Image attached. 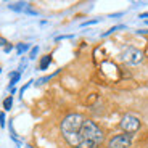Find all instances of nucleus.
<instances>
[{"mask_svg":"<svg viewBox=\"0 0 148 148\" xmlns=\"http://www.w3.org/2000/svg\"><path fill=\"white\" fill-rule=\"evenodd\" d=\"M84 121H85V118L82 114L73 113V114H68L66 118L63 119V122H61V134H63L64 140L74 148H77L79 130H81Z\"/></svg>","mask_w":148,"mask_h":148,"instance_id":"obj_2","label":"nucleus"},{"mask_svg":"<svg viewBox=\"0 0 148 148\" xmlns=\"http://www.w3.org/2000/svg\"><path fill=\"white\" fill-rule=\"evenodd\" d=\"M0 127H5V113H0Z\"/></svg>","mask_w":148,"mask_h":148,"instance_id":"obj_13","label":"nucleus"},{"mask_svg":"<svg viewBox=\"0 0 148 148\" xmlns=\"http://www.w3.org/2000/svg\"><path fill=\"white\" fill-rule=\"evenodd\" d=\"M52 63V56L50 55H45L44 58L40 60V64H39V69H47L48 64Z\"/></svg>","mask_w":148,"mask_h":148,"instance_id":"obj_7","label":"nucleus"},{"mask_svg":"<svg viewBox=\"0 0 148 148\" xmlns=\"http://www.w3.org/2000/svg\"><path fill=\"white\" fill-rule=\"evenodd\" d=\"M0 73H2V68H0Z\"/></svg>","mask_w":148,"mask_h":148,"instance_id":"obj_20","label":"nucleus"},{"mask_svg":"<svg viewBox=\"0 0 148 148\" xmlns=\"http://www.w3.org/2000/svg\"><path fill=\"white\" fill-rule=\"evenodd\" d=\"M130 143H132L130 134H119L108 142V148H129Z\"/></svg>","mask_w":148,"mask_h":148,"instance_id":"obj_5","label":"nucleus"},{"mask_svg":"<svg viewBox=\"0 0 148 148\" xmlns=\"http://www.w3.org/2000/svg\"><path fill=\"white\" fill-rule=\"evenodd\" d=\"M122 27H124V26H114V27H111L110 31H106V32H103V34H101V37H106V36H110V34H113L114 31H118V29H122Z\"/></svg>","mask_w":148,"mask_h":148,"instance_id":"obj_11","label":"nucleus"},{"mask_svg":"<svg viewBox=\"0 0 148 148\" xmlns=\"http://www.w3.org/2000/svg\"><path fill=\"white\" fill-rule=\"evenodd\" d=\"M10 50H11V45H7V47H5V52L8 53V52H10Z\"/></svg>","mask_w":148,"mask_h":148,"instance_id":"obj_18","label":"nucleus"},{"mask_svg":"<svg viewBox=\"0 0 148 148\" xmlns=\"http://www.w3.org/2000/svg\"><path fill=\"white\" fill-rule=\"evenodd\" d=\"M37 53H39V47H34L32 50H31V53H29V58L34 60V58L37 56Z\"/></svg>","mask_w":148,"mask_h":148,"instance_id":"obj_12","label":"nucleus"},{"mask_svg":"<svg viewBox=\"0 0 148 148\" xmlns=\"http://www.w3.org/2000/svg\"><path fill=\"white\" fill-rule=\"evenodd\" d=\"M31 82H32V81H29V82H27L26 85H24V87H23L21 90H19V93H21V95H23V93H24V92H26V89H27V87H29V85H31Z\"/></svg>","mask_w":148,"mask_h":148,"instance_id":"obj_15","label":"nucleus"},{"mask_svg":"<svg viewBox=\"0 0 148 148\" xmlns=\"http://www.w3.org/2000/svg\"><path fill=\"white\" fill-rule=\"evenodd\" d=\"M11 106H13V97H7L3 100V108H5V111H8V110H11Z\"/></svg>","mask_w":148,"mask_h":148,"instance_id":"obj_9","label":"nucleus"},{"mask_svg":"<svg viewBox=\"0 0 148 148\" xmlns=\"http://www.w3.org/2000/svg\"><path fill=\"white\" fill-rule=\"evenodd\" d=\"M19 77H21V73H19V71H18V73H11V74H10V79H11L10 87H15V84L19 81Z\"/></svg>","mask_w":148,"mask_h":148,"instance_id":"obj_8","label":"nucleus"},{"mask_svg":"<svg viewBox=\"0 0 148 148\" xmlns=\"http://www.w3.org/2000/svg\"><path fill=\"white\" fill-rule=\"evenodd\" d=\"M0 45H7V40H5L3 37H0Z\"/></svg>","mask_w":148,"mask_h":148,"instance_id":"obj_17","label":"nucleus"},{"mask_svg":"<svg viewBox=\"0 0 148 148\" xmlns=\"http://www.w3.org/2000/svg\"><path fill=\"white\" fill-rule=\"evenodd\" d=\"M27 48H29V45H27V44H18V47H16V52H18V55H23V53L27 50Z\"/></svg>","mask_w":148,"mask_h":148,"instance_id":"obj_10","label":"nucleus"},{"mask_svg":"<svg viewBox=\"0 0 148 148\" xmlns=\"http://www.w3.org/2000/svg\"><path fill=\"white\" fill-rule=\"evenodd\" d=\"M121 129L126 134H130V135H132V134H135L138 129H140V121H138L137 116L126 114L121 119Z\"/></svg>","mask_w":148,"mask_h":148,"instance_id":"obj_3","label":"nucleus"},{"mask_svg":"<svg viewBox=\"0 0 148 148\" xmlns=\"http://www.w3.org/2000/svg\"><path fill=\"white\" fill-rule=\"evenodd\" d=\"M122 60L126 61V63L129 64H138L143 60V52L142 50H138V48L135 47H127L124 52H122Z\"/></svg>","mask_w":148,"mask_h":148,"instance_id":"obj_4","label":"nucleus"},{"mask_svg":"<svg viewBox=\"0 0 148 148\" xmlns=\"http://www.w3.org/2000/svg\"><path fill=\"white\" fill-rule=\"evenodd\" d=\"M140 18H148V13H143V15H140Z\"/></svg>","mask_w":148,"mask_h":148,"instance_id":"obj_19","label":"nucleus"},{"mask_svg":"<svg viewBox=\"0 0 148 148\" xmlns=\"http://www.w3.org/2000/svg\"><path fill=\"white\" fill-rule=\"evenodd\" d=\"M103 142V130L93 121L85 119L79 130V143L77 148H97Z\"/></svg>","mask_w":148,"mask_h":148,"instance_id":"obj_1","label":"nucleus"},{"mask_svg":"<svg viewBox=\"0 0 148 148\" xmlns=\"http://www.w3.org/2000/svg\"><path fill=\"white\" fill-rule=\"evenodd\" d=\"M100 19H90V21H85L82 23V26H89V24H95V23H98Z\"/></svg>","mask_w":148,"mask_h":148,"instance_id":"obj_14","label":"nucleus"},{"mask_svg":"<svg viewBox=\"0 0 148 148\" xmlns=\"http://www.w3.org/2000/svg\"><path fill=\"white\" fill-rule=\"evenodd\" d=\"M29 7V5L26 3V2H16V3H10L8 5V8L13 11H26V8Z\"/></svg>","mask_w":148,"mask_h":148,"instance_id":"obj_6","label":"nucleus"},{"mask_svg":"<svg viewBox=\"0 0 148 148\" xmlns=\"http://www.w3.org/2000/svg\"><path fill=\"white\" fill-rule=\"evenodd\" d=\"M71 37H73L71 34H69V36H58V37H56V40H61V39H71Z\"/></svg>","mask_w":148,"mask_h":148,"instance_id":"obj_16","label":"nucleus"}]
</instances>
